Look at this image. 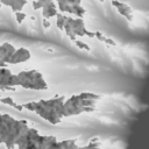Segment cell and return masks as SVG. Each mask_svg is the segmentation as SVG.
Listing matches in <instances>:
<instances>
[{"label":"cell","instance_id":"obj_1","mask_svg":"<svg viewBox=\"0 0 149 149\" xmlns=\"http://www.w3.org/2000/svg\"><path fill=\"white\" fill-rule=\"evenodd\" d=\"M94 105H95V100H92V99L80 100V107H84V106H91V107H94Z\"/></svg>","mask_w":149,"mask_h":149},{"label":"cell","instance_id":"obj_2","mask_svg":"<svg viewBox=\"0 0 149 149\" xmlns=\"http://www.w3.org/2000/svg\"><path fill=\"white\" fill-rule=\"evenodd\" d=\"M15 14V17H16V21H17V23H22V21L26 19V13H23V12H15L14 13Z\"/></svg>","mask_w":149,"mask_h":149},{"label":"cell","instance_id":"obj_3","mask_svg":"<svg viewBox=\"0 0 149 149\" xmlns=\"http://www.w3.org/2000/svg\"><path fill=\"white\" fill-rule=\"evenodd\" d=\"M74 43H76V45H77L79 49H84V50H86V51H91V48H90L86 43H84V42H81V41H79V40H77Z\"/></svg>","mask_w":149,"mask_h":149},{"label":"cell","instance_id":"obj_4","mask_svg":"<svg viewBox=\"0 0 149 149\" xmlns=\"http://www.w3.org/2000/svg\"><path fill=\"white\" fill-rule=\"evenodd\" d=\"M0 102H2V104H5V105H9V106H14L15 105V102H14V100L10 98V97H6V98H0Z\"/></svg>","mask_w":149,"mask_h":149},{"label":"cell","instance_id":"obj_5","mask_svg":"<svg viewBox=\"0 0 149 149\" xmlns=\"http://www.w3.org/2000/svg\"><path fill=\"white\" fill-rule=\"evenodd\" d=\"M41 8H43V2L41 0L33 1V9L34 10H37V9H41Z\"/></svg>","mask_w":149,"mask_h":149},{"label":"cell","instance_id":"obj_6","mask_svg":"<svg viewBox=\"0 0 149 149\" xmlns=\"http://www.w3.org/2000/svg\"><path fill=\"white\" fill-rule=\"evenodd\" d=\"M66 22L63 20V19H57V21H56V26H57V28L58 29H61V30H64V24H65Z\"/></svg>","mask_w":149,"mask_h":149},{"label":"cell","instance_id":"obj_7","mask_svg":"<svg viewBox=\"0 0 149 149\" xmlns=\"http://www.w3.org/2000/svg\"><path fill=\"white\" fill-rule=\"evenodd\" d=\"M22 105H23V108L29 109V111H31V112H36V109H35L33 102H27V104H22Z\"/></svg>","mask_w":149,"mask_h":149},{"label":"cell","instance_id":"obj_8","mask_svg":"<svg viewBox=\"0 0 149 149\" xmlns=\"http://www.w3.org/2000/svg\"><path fill=\"white\" fill-rule=\"evenodd\" d=\"M81 31H83V33H84V34H85L86 36H88V37H91V38L95 37V34H94L93 31H90V30H87V29H86L85 27H84V28L81 29Z\"/></svg>","mask_w":149,"mask_h":149},{"label":"cell","instance_id":"obj_9","mask_svg":"<svg viewBox=\"0 0 149 149\" xmlns=\"http://www.w3.org/2000/svg\"><path fill=\"white\" fill-rule=\"evenodd\" d=\"M94 34H95V37L100 41V42H105V40H106V37L102 35V33L101 31H94Z\"/></svg>","mask_w":149,"mask_h":149},{"label":"cell","instance_id":"obj_10","mask_svg":"<svg viewBox=\"0 0 149 149\" xmlns=\"http://www.w3.org/2000/svg\"><path fill=\"white\" fill-rule=\"evenodd\" d=\"M48 13H49V16L52 17V16H56L57 15V8H48Z\"/></svg>","mask_w":149,"mask_h":149},{"label":"cell","instance_id":"obj_11","mask_svg":"<svg viewBox=\"0 0 149 149\" xmlns=\"http://www.w3.org/2000/svg\"><path fill=\"white\" fill-rule=\"evenodd\" d=\"M105 43H106L107 45H112V47H115V45H116L115 41H114V40H112L111 37H106V40H105Z\"/></svg>","mask_w":149,"mask_h":149},{"label":"cell","instance_id":"obj_12","mask_svg":"<svg viewBox=\"0 0 149 149\" xmlns=\"http://www.w3.org/2000/svg\"><path fill=\"white\" fill-rule=\"evenodd\" d=\"M87 99L98 100V99H100V95H98V94H94V93H90V92H87Z\"/></svg>","mask_w":149,"mask_h":149},{"label":"cell","instance_id":"obj_13","mask_svg":"<svg viewBox=\"0 0 149 149\" xmlns=\"http://www.w3.org/2000/svg\"><path fill=\"white\" fill-rule=\"evenodd\" d=\"M112 5H113L114 7H116V8L125 6V3H122V2H120V1H118V0H112Z\"/></svg>","mask_w":149,"mask_h":149},{"label":"cell","instance_id":"obj_14","mask_svg":"<svg viewBox=\"0 0 149 149\" xmlns=\"http://www.w3.org/2000/svg\"><path fill=\"white\" fill-rule=\"evenodd\" d=\"M83 112H94L95 111V107H91V106H84L81 107Z\"/></svg>","mask_w":149,"mask_h":149},{"label":"cell","instance_id":"obj_15","mask_svg":"<svg viewBox=\"0 0 149 149\" xmlns=\"http://www.w3.org/2000/svg\"><path fill=\"white\" fill-rule=\"evenodd\" d=\"M57 7L61 10V13H65V5L63 2H57Z\"/></svg>","mask_w":149,"mask_h":149},{"label":"cell","instance_id":"obj_16","mask_svg":"<svg viewBox=\"0 0 149 149\" xmlns=\"http://www.w3.org/2000/svg\"><path fill=\"white\" fill-rule=\"evenodd\" d=\"M42 15H43V17H44V19H49V17H50V16H49L48 8H47V7H43V8H42Z\"/></svg>","mask_w":149,"mask_h":149},{"label":"cell","instance_id":"obj_17","mask_svg":"<svg viewBox=\"0 0 149 149\" xmlns=\"http://www.w3.org/2000/svg\"><path fill=\"white\" fill-rule=\"evenodd\" d=\"M42 24H43L44 28H49L51 23H50V21H49L48 19H43V20H42Z\"/></svg>","mask_w":149,"mask_h":149},{"label":"cell","instance_id":"obj_18","mask_svg":"<svg viewBox=\"0 0 149 149\" xmlns=\"http://www.w3.org/2000/svg\"><path fill=\"white\" fill-rule=\"evenodd\" d=\"M87 147H88V148H99V147H100V141H99V142H94V143H91V142H90V143L87 144Z\"/></svg>","mask_w":149,"mask_h":149},{"label":"cell","instance_id":"obj_19","mask_svg":"<svg viewBox=\"0 0 149 149\" xmlns=\"http://www.w3.org/2000/svg\"><path fill=\"white\" fill-rule=\"evenodd\" d=\"M118 9V12H119V14H121L122 16H126V14H127V12L125 10V8L123 7H119V8H116ZM129 14V13H128Z\"/></svg>","mask_w":149,"mask_h":149},{"label":"cell","instance_id":"obj_20","mask_svg":"<svg viewBox=\"0 0 149 149\" xmlns=\"http://www.w3.org/2000/svg\"><path fill=\"white\" fill-rule=\"evenodd\" d=\"M78 95H79V99H80V100H85V99H87V92H83V93H79Z\"/></svg>","mask_w":149,"mask_h":149},{"label":"cell","instance_id":"obj_21","mask_svg":"<svg viewBox=\"0 0 149 149\" xmlns=\"http://www.w3.org/2000/svg\"><path fill=\"white\" fill-rule=\"evenodd\" d=\"M123 8H125V10H126L127 13H129V14H132V13H133V9H132V8H130V7L128 6V5H126V3H125Z\"/></svg>","mask_w":149,"mask_h":149},{"label":"cell","instance_id":"obj_22","mask_svg":"<svg viewBox=\"0 0 149 149\" xmlns=\"http://www.w3.org/2000/svg\"><path fill=\"white\" fill-rule=\"evenodd\" d=\"M34 77H35V79H42V78H43V74H42L41 72H37V71H36V73L34 74Z\"/></svg>","mask_w":149,"mask_h":149},{"label":"cell","instance_id":"obj_23","mask_svg":"<svg viewBox=\"0 0 149 149\" xmlns=\"http://www.w3.org/2000/svg\"><path fill=\"white\" fill-rule=\"evenodd\" d=\"M13 107H14L15 109H17V111H22V109H23V105H19V104H15Z\"/></svg>","mask_w":149,"mask_h":149},{"label":"cell","instance_id":"obj_24","mask_svg":"<svg viewBox=\"0 0 149 149\" xmlns=\"http://www.w3.org/2000/svg\"><path fill=\"white\" fill-rule=\"evenodd\" d=\"M69 37H70V40H71V41H73V42H76V41H77V36H76L73 33H72V34H71Z\"/></svg>","mask_w":149,"mask_h":149},{"label":"cell","instance_id":"obj_25","mask_svg":"<svg viewBox=\"0 0 149 149\" xmlns=\"http://www.w3.org/2000/svg\"><path fill=\"white\" fill-rule=\"evenodd\" d=\"M125 17H126V19H127L128 21H133V15H132V14H128V13H127Z\"/></svg>","mask_w":149,"mask_h":149},{"label":"cell","instance_id":"obj_26","mask_svg":"<svg viewBox=\"0 0 149 149\" xmlns=\"http://www.w3.org/2000/svg\"><path fill=\"white\" fill-rule=\"evenodd\" d=\"M8 90V91H15V86H5V91Z\"/></svg>","mask_w":149,"mask_h":149},{"label":"cell","instance_id":"obj_27","mask_svg":"<svg viewBox=\"0 0 149 149\" xmlns=\"http://www.w3.org/2000/svg\"><path fill=\"white\" fill-rule=\"evenodd\" d=\"M90 142H91V143H94V142H99V139H98V137H93V139H91V140H90Z\"/></svg>","mask_w":149,"mask_h":149},{"label":"cell","instance_id":"obj_28","mask_svg":"<svg viewBox=\"0 0 149 149\" xmlns=\"http://www.w3.org/2000/svg\"><path fill=\"white\" fill-rule=\"evenodd\" d=\"M20 5H22V6H24V5H27V0H20V2H19Z\"/></svg>","mask_w":149,"mask_h":149},{"label":"cell","instance_id":"obj_29","mask_svg":"<svg viewBox=\"0 0 149 149\" xmlns=\"http://www.w3.org/2000/svg\"><path fill=\"white\" fill-rule=\"evenodd\" d=\"M56 17H57V19H62V17H63V14H62V13H57Z\"/></svg>","mask_w":149,"mask_h":149},{"label":"cell","instance_id":"obj_30","mask_svg":"<svg viewBox=\"0 0 149 149\" xmlns=\"http://www.w3.org/2000/svg\"><path fill=\"white\" fill-rule=\"evenodd\" d=\"M20 121H21L22 125H28V121L27 120H20Z\"/></svg>","mask_w":149,"mask_h":149},{"label":"cell","instance_id":"obj_31","mask_svg":"<svg viewBox=\"0 0 149 149\" xmlns=\"http://www.w3.org/2000/svg\"><path fill=\"white\" fill-rule=\"evenodd\" d=\"M80 2H81V0H76V5H80Z\"/></svg>","mask_w":149,"mask_h":149},{"label":"cell","instance_id":"obj_32","mask_svg":"<svg viewBox=\"0 0 149 149\" xmlns=\"http://www.w3.org/2000/svg\"><path fill=\"white\" fill-rule=\"evenodd\" d=\"M88 148V147H87ZM88 149H100V148H88Z\"/></svg>","mask_w":149,"mask_h":149},{"label":"cell","instance_id":"obj_33","mask_svg":"<svg viewBox=\"0 0 149 149\" xmlns=\"http://www.w3.org/2000/svg\"><path fill=\"white\" fill-rule=\"evenodd\" d=\"M41 1H42V2H43V3H44V2H45V1H47V0H41Z\"/></svg>","mask_w":149,"mask_h":149},{"label":"cell","instance_id":"obj_34","mask_svg":"<svg viewBox=\"0 0 149 149\" xmlns=\"http://www.w3.org/2000/svg\"><path fill=\"white\" fill-rule=\"evenodd\" d=\"M47 1H55V0H47Z\"/></svg>","mask_w":149,"mask_h":149}]
</instances>
